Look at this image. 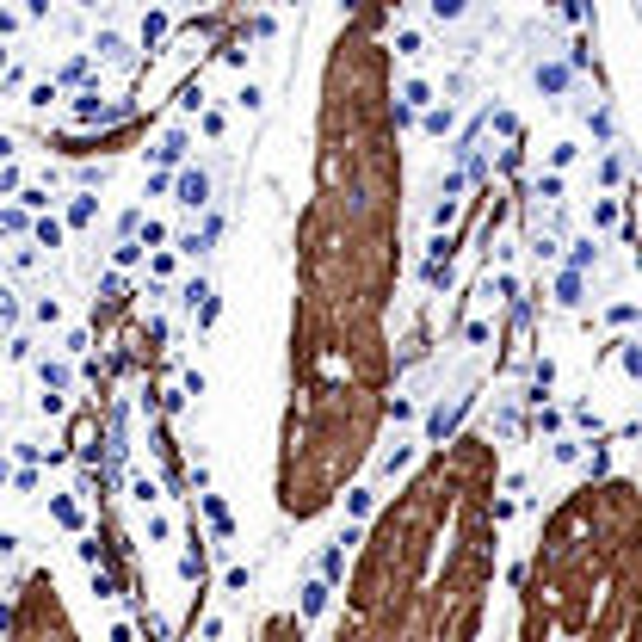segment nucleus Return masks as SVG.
<instances>
[{
    "instance_id": "6",
    "label": "nucleus",
    "mask_w": 642,
    "mask_h": 642,
    "mask_svg": "<svg viewBox=\"0 0 642 642\" xmlns=\"http://www.w3.org/2000/svg\"><path fill=\"white\" fill-rule=\"evenodd\" d=\"M538 87H544V93H562V87H568V68H556V62L538 68Z\"/></svg>"
},
{
    "instance_id": "8",
    "label": "nucleus",
    "mask_w": 642,
    "mask_h": 642,
    "mask_svg": "<svg viewBox=\"0 0 642 642\" xmlns=\"http://www.w3.org/2000/svg\"><path fill=\"white\" fill-rule=\"evenodd\" d=\"M321 605H328V587L309 581V587H303V612H321Z\"/></svg>"
},
{
    "instance_id": "12",
    "label": "nucleus",
    "mask_w": 642,
    "mask_h": 642,
    "mask_svg": "<svg viewBox=\"0 0 642 642\" xmlns=\"http://www.w3.org/2000/svg\"><path fill=\"white\" fill-rule=\"evenodd\" d=\"M402 99H408V105H426L433 93H426V81H408V87H402Z\"/></svg>"
},
{
    "instance_id": "9",
    "label": "nucleus",
    "mask_w": 642,
    "mask_h": 642,
    "mask_svg": "<svg viewBox=\"0 0 642 642\" xmlns=\"http://www.w3.org/2000/svg\"><path fill=\"white\" fill-rule=\"evenodd\" d=\"M68 223H75V229H87V223H93V198H75V210H68Z\"/></svg>"
},
{
    "instance_id": "14",
    "label": "nucleus",
    "mask_w": 642,
    "mask_h": 642,
    "mask_svg": "<svg viewBox=\"0 0 642 642\" xmlns=\"http://www.w3.org/2000/svg\"><path fill=\"white\" fill-rule=\"evenodd\" d=\"M7 155H13V142H7V136H0V161H7Z\"/></svg>"
},
{
    "instance_id": "4",
    "label": "nucleus",
    "mask_w": 642,
    "mask_h": 642,
    "mask_svg": "<svg viewBox=\"0 0 642 642\" xmlns=\"http://www.w3.org/2000/svg\"><path fill=\"white\" fill-rule=\"evenodd\" d=\"M186 149H192V142H186V130H167V136H161V149H155V155H161V161H180V155H186Z\"/></svg>"
},
{
    "instance_id": "11",
    "label": "nucleus",
    "mask_w": 642,
    "mask_h": 642,
    "mask_svg": "<svg viewBox=\"0 0 642 642\" xmlns=\"http://www.w3.org/2000/svg\"><path fill=\"white\" fill-rule=\"evenodd\" d=\"M396 50H402V56H420V50H426V44H420V31H402V38H396Z\"/></svg>"
},
{
    "instance_id": "3",
    "label": "nucleus",
    "mask_w": 642,
    "mask_h": 642,
    "mask_svg": "<svg viewBox=\"0 0 642 642\" xmlns=\"http://www.w3.org/2000/svg\"><path fill=\"white\" fill-rule=\"evenodd\" d=\"M260 642H303V624H297V618H272Z\"/></svg>"
},
{
    "instance_id": "7",
    "label": "nucleus",
    "mask_w": 642,
    "mask_h": 642,
    "mask_svg": "<svg viewBox=\"0 0 642 642\" xmlns=\"http://www.w3.org/2000/svg\"><path fill=\"white\" fill-rule=\"evenodd\" d=\"M556 297H562V303H581V272H562V278H556Z\"/></svg>"
},
{
    "instance_id": "10",
    "label": "nucleus",
    "mask_w": 642,
    "mask_h": 642,
    "mask_svg": "<svg viewBox=\"0 0 642 642\" xmlns=\"http://www.w3.org/2000/svg\"><path fill=\"white\" fill-rule=\"evenodd\" d=\"M426 130H433V136H445V130H451V105H445V112H426Z\"/></svg>"
},
{
    "instance_id": "5",
    "label": "nucleus",
    "mask_w": 642,
    "mask_h": 642,
    "mask_svg": "<svg viewBox=\"0 0 642 642\" xmlns=\"http://www.w3.org/2000/svg\"><path fill=\"white\" fill-rule=\"evenodd\" d=\"M93 50H99V62H118V56H124V38H118V31H99Z\"/></svg>"
},
{
    "instance_id": "13",
    "label": "nucleus",
    "mask_w": 642,
    "mask_h": 642,
    "mask_svg": "<svg viewBox=\"0 0 642 642\" xmlns=\"http://www.w3.org/2000/svg\"><path fill=\"white\" fill-rule=\"evenodd\" d=\"M0 321H19V303H13L7 291H0Z\"/></svg>"
},
{
    "instance_id": "2",
    "label": "nucleus",
    "mask_w": 642,
    "mask_h": 642,
    "mask_svg": "<svg viewBox=\"0 0 642 642\" xmlns=\"http://www.w3.org/2000/svg\"><path fill=\"white\" fill-rule=\"evenodd\" d=\"M223 235V217H204V229H192V235H180V254H210V241Z\"/></svg>"
},
{
    "instance_id": "1",
    "label": "nucleus",
    "mask_w": 642,
    "mask_h": 642,
    "mask_svg": "<svg viewBox=\"0 0 642 642\" xmlns=\"http://www.w3.org/2000/svg\"><path fill=\"white\" fill-rule=\"evenodd\" d=\"M180 204H186V210H204V204H210V173H204V167L180 180Z\"/></svg>"
}]
</instances>
